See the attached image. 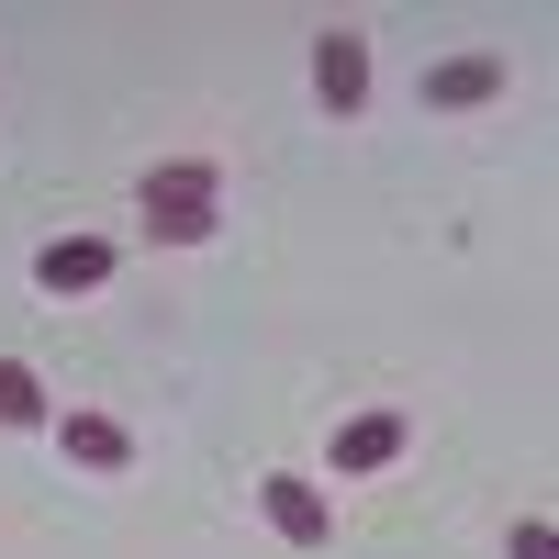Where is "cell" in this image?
Here are the masks:
<instances>
[{
  "instance_id": "4",
  "label": "cell",
  "mask_w": 559,
  "mask_h": 559,
  "mask_svg": "<svg viewBox=\"0 0 559 559\" xmlns=\"http://www.w3.org/2000/svg\"><path fill=\"white\" fill-rule=\"evenodd\" d=\"M313 102L336 112V123L369 102V34H347V23H324V34H313Z\"/></svg>"
},
{
  "instance_id": "5",
  "label": "cell",
  "mask_w": 559,
  "mask_h": 559,
  "mask_svg": "<svg viewBox=\"0 0 559 559\" xmlns=\"http://www.w3.org/2000/svg\"><path fill=\"white\" fill-rule=\"evenodd\" d=\"M414 102H426V112H481V102H503V57H437L426 79H414Z\"/></svg>"
},
{
  "instance_id": "8",
  "label": "cell",
  "mask_w": 559,
  "mask_h": 559,
  "mask_svg": "<svg viewBox=\"0 0 559 559\" xmlns=\"http://www.w3.org/2000/svg\"><path fill=\"white\" fill-rule=\"evenodd\" d=\"M0 426H57V403H45V381H34V358H0Z\"/></svg>"
},
{
  "instance_id": "1",
  "label": "cell",
  "mask_w": 559,
  "mask_h": 559,
  "mask_svg": "<svg viewBox=\"0 0 559 559\" xmlns=\"http://www.w3.org/2000/svg\"><path fill=\"white\" fill-rule=\"evenodd\" d=\"M134 213H146V236H157V247H202L213 224H224V168H202V157H168V168H146Z\"/></svg>"
},
{
  "instance_id": "3",
  "label": "cell",
  "mask_w": 559,
  "mask_h": 559,
  "mask_svg": "<svg viewBox=\"0 0 559 559\" xmlns=\"http://www.w3.org/2000/svg\"><path fill=\"white\" fill-rule=\"evenodd\" d=\"M112 269H123L112 236H45V247H34V292H45V302H68V292H102Z\"/></svg>"
},
{
  "instance_id": "6",
  "label": "cell",
  "mask_w": 559,
  "mask_h": 559,
  "mask_svg": "<svg viewBox=\"0 0 559 559\" xmlns=\"http://www.w3.org/2000/svg\"><path fill=\"white\" fill-rule=\"evenodd\" d=\"M403 414H347V426H336V481H369V471H392V459H403Z\"/></svg>"
},
{
  "instance_id": "9",
  "label": "cell",
  "mask_w": 559,
  "mask_h": 559,
  "mask_svg": "<svg viewBox=\"0 0 559 559\" xmlns=\"http://www.w3.org/2000/svg\"><path fill=\"white\" fill-rule=\"evenodd\" d=\"M503 559H559V526H548V515H526L515 537H503Z\"/></svg>"
},
{
  "instance_id": "2",
  "label": "cell",
  "mask_w": 559,
  "mask_h": 559,
  "mask_svg": "<svg viewBox=\"0 0 559 559\" xmlns=\"http://www.w3.org/2000/svg\"><path fill=\"white\" fill-rule=\"evenodd\" d=\"M258 515H269V537L324 548V537H336V492H324V481H302V471H269V481H258Z\"/></svg>"
},
{
  "instance_id": "7",
  "label": "cell",
  "mask_w": 559,
  "mask_h": 559,
  "mask_svg": "<svg viewBox=\"0 0 559 559\" xmlns=\"http://www.w3.org/2000/svg\"><path fill=\"white\" fill-rule=\"evenodd\" d=\"M45 437H57V448L79 459V471H102V481H112V471H134V437L112 426V414H57Z\"/></svg>"
}]
</instances>
